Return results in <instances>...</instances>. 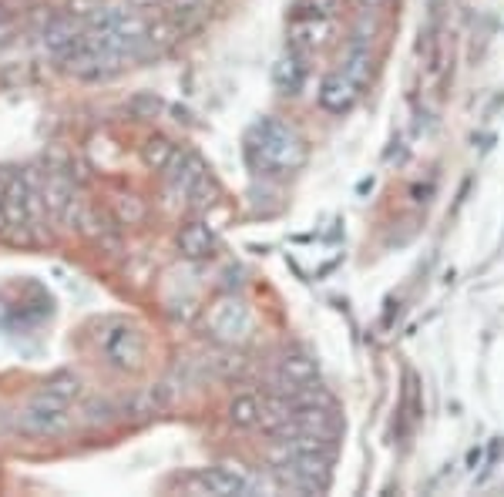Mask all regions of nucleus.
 Listing matches in <instances>:
<instances>
[{
	"label": "nucleus",
	"mask_w": 504,
	"mask_h": 497,
	"mask_svg": "<svg viewBox=\"0 0 504 497\" xmlns=\"http://www.w3.org/2000/svg\"><path fill=\"white\" fill-rule=\"evenodd\" d=\"M249 165L262 175H286L306 165V142L303 135L280 118H259L246 138Z\"/></svg>",
	"instance_id": "obj_1"
},
{
	"label": "nucleus",
	"mask_w": 504,
	"mask_h": 497,
	"mask_svg": "<svg viewBox=\"0 0 504 497\" xmlns=\"http://www.w3.org/2000/svg\"><path fill=\"white\" fill-rule=\"evenodd\" d=\"M329 464L333 457H319V454H296L280 444L270 450L272 477L290 491H303V494H319L329 487Z\"/></svg>",
	"instance_id": "obj_2"
},
{
	"label": "nucleus",
	"mask_w": 504,
	"mask_h": 497,
	"mask_svg": "<svg viewBox=\"0 0 504 497\" xmlns=\"http://www.w3.org/2000/svg\"><path fill=\"white\" fill-rule=\"evenodd\" d=\"M94 343H98L101 360L118 373H138L145 367V336L135 323L121 320V316L101 323L94 333Z\"/></svg>",
	"instance_id": "obj_3"
},
{
	"label": "nucleus",
	"mask_w": 504,
	"mask_h": 497,
	"mask_svg": "<svg viewBox=\"0 0 504 497\" xmlns=\"http://www.w3.org/2000/svg\"><path fill=\"white\" fill-rule=\"evenodd\" d=\"M71 424H74L71 407L47 400L41 393H34V397L14 414V427H17L21 434H27V437H61V434H68Z\"/></svg>",
	"instance_id": "obj_4"
},
{
	"label": "nucleus",
	"mask_w": 504,
	"mask_h": 497,
	"mask_svg": "<svg viewBox=\"0 0 504 497\" xmlns=\"http://www.w3.org/2000/svg\"><path fill=\"white\" fill-rule=\"evenodd\" d=\"M205 326H209L212 340H219L223 346H235L252 333V309L246 306V299L229 293V296H223L219 303L209 306Z\"/></svg>",
	"instance_id": "obj_5"
},
{
	"label": "nucleus",
	"mask_w": 504,
	"mask_h": 497,
	"mask_svg": "<svg viewBox=\"0 0 504 497\" xmlns=\"http://www.w3.org/2000/svg\"><path fill=\"white\" fill-rule=\"evenodd\" d=\"M41 195H44L47 219L58 222L61 229H74V222H78V215H81L84 205H81V199H78V189H74V182H71L68 172L47 168Z\"/></svg>",
	"instance_id": "obj_6"
},
{
	"label": "nucleus",
	"mask_w": 504,
	"mask_h": 497,
	"mask_svg": "<svg viewBox=\"0 0 504 497\" xmlns=\"http://www.w3.org/2000/svg\"><path fill=\"white\" fill-rule=\"evenodd\" d=\"M270 393H282V397H296L303 387H313L319 383V370L317 360L303 350H286V353L276 360V367L270 370Z\"/></svg>",
	"instance_id": "obj_7"
},
{
	"label": "nucleus",
	"mask_w": 504,
	"mask_h": 497,
	"mask_svg": "<svg viewBox=\"0 0 504 497\" xmlns=\"http://www.w3.org/2000/svg\"><path fill=\"white\" fill-rule=\"evenodd\" d=\"M188 491H195V494H215V497H249L256 494L259 487L242 471H233V467H205V471L188 477Z\"/></svg>",
	"instance_id": "obj_8"
},
{
	"label": "nucleus",
	"mask_w": 504,
	"mask_h": 497,
	"mask_svg": "<svg viewBox=\"0 0 504 497\" xmlns=\"http://www.w3.org/2000/svg\"><path fill=\"white\" fill-rule=\"evenodd\" d=\"M202 178H209V168L195 152H178L172 158V165L165 168V185L172 192V199L178 202H188V195L195 192Z\"/></svg>",
	"instance_id": "obj_9"
},
{
	"label": "nucleus",
	"mask_w": 504,
	"mask_h": 497,
	"mask_svg": "<svg viewBox=\"0 0 504 497\" xmlns=\"http://www.w3.org/2000/svg\"><path fill=\"white\" fill-rule=\"evenodd\" d=\"M360 98V84H353L343 71H333L319 81L317 101L327 115H347Z\"/></svg>",
	"instance_id": "obj_10"
},
{
	"label": "nucleus",
	"mask_w": 504,
	"mask_h": 497,
	"mask_svg": "<svg viewBox=\"0 0 504 497\" xmlns=\"http://www.w3.org/2000/svg\"><path fill=\"white\" fill-rule=\"evenodd\" d=\"M84 34V21L81 17H71V14H61L54 17L51 24L44 27V51L47 54H54V58H64L71 48H74V41Z\"/></svg>",
	"instance_id": "obj_11"
},
{
	"label": "nucleus",
	"mask_w": 504,
	"mask_h": 497,
	"mask_svg": "<svg viewBox=\"0 0 504 497\" xmlns=\"http://www.w3.org/2000/svg\"><path fill=\"white\" fill-rule=\"evenodd\" d=\"M178 252L185 256V259L199 262V259H209L212 252H215V236H212V229L205 222H185L178 229Z\"/></svg>",
	"instance_id": "obj_12"
},
{
	"label": "nucleus",
	"mask_w": 504,
	"mask_h": 497,
	"mask_svg": "<svg viewBox=\"0 0 504 497\" xmlns=\"http://www.w3.org/2000/svg\"><path fill=\"white\" fill-rule=\"evenodd\" d=\"M306 74H309V68H306V54L290 48L280 58V64L272 68V81H276V88H280L282 95H300L303 84H306Z\"/></svg>",
	"instance_id": "obj_13"
},
{
	"label": "nucleus",
	"mask_w": 504,
	"mask_h": 497,
	"mask_svg": "<svg viewBox=\"0 0 504 497\" xmlns=\"http://www.w3.org/2000/svg\"><path fill=\"white\" fill-rule=\"evenodd\" d=\"M37 393L47 397V400H54V403L74 407V403L81 400V380L74 377V373H68V370H61V373H54V377H47Z\"/></svg>",
	"instance_id": "obj_14"
},
{
	"label": "nucleus",
	"mask_w": 504,
	"mask_h": 497,
	"mask_svg": "<svg viewBox=\"0 0 504 497\" xmlns=\"http://www.w3.org/2000/svg\"><path fill=\"white\" fill-rule=\"evenodd\" d=\"M262 420V400L256 393H239L229 403V424L239 427V430H252Z\"/></svg>",
	"instance_id": "obj_15"
},
{
	"label": "nucleus",
	"mask_w": 504,
	"mask_h": 497,
	"mask_svg": "<svg viewBox=\"0 0 504 497\" xmlns=\"http://www.w3.org/2000/svg\"><path fill=\"white\" fill-rule=\"evenodd\" d=\"M353 84H360L364 88L370 81V71H374V58H370V44H357L350 41V51H347V58H343V68H340Z\"/></svg>",
	"instance_id": "obj_16"
},
{
	"label": "nucleus",
	"mask_w": 504,
	"mask_h": 497,
	"mask_svg": "<svg viewBox=\"0 0 504 497\" xmlns=\"http://www.w3.org/2000/svg\"><path fill=\"white\" fill-rule=\"evenodd\" d=\"M178 155V148L172 145V138H165V135H152L148 142L141 145V162L152 168V172H162L172 165V158Z\"/></svg>",
	"instance_id": "obj_17"
},
{
	"label": "nucleus",
	"mask_w": 504,
	"mask_h": 497,
	"mask_svg": "<svg viewBox=\"0 0 504 497\" xmlns=\"http://www.w3.org/2000/svg\"><path fill=\"white\" fill-rule=\"evenodd\" d=\"M199 17H202V0H165V21L176 27L178 34H185Z\"/></svg>",
	"instance_id": "obj_18"
},
{
	"label": "nucleus",
	"mask_w": 504,
	"mask_h": 497,
	"mask_svg": "<svg viewBox=\"0 0 504 497\" xmlns=\"http://www.w3.org/2000/svg\"><path fill=\"white\" fill-rule=\"evenodd\" d=\"M111 212H115L118 225H138L145 219V202L138 195H115Z\"/></svg>",
	"instance_id": "obj_19"
},
{
	"label": "nucleus",
	"mask_w": 504,
	"mask_h": 497,
	"mask_svg": "<svg viewBox=\"0 0 504 497\" xmlns=\"http://www.w3.org/2000/svg\"><path fill=\"white\" fill-rule=\"evenodd\" d=\"M293 14H309V17L333 21V17L340 14V0H296Z\"/></svg>",
	"instance_id": "obj_20"
},
{
	"label": "nucleus",
	"mask_w": 504,
	"mask_h": 497,
	"mask_svg": "<svg viewBox=\"0 0 504 497\" xmlns=\"http://www.w3.org/2000/svg\"><path fill=\"white\" fill-rule=\"evenodd\" d=\"M407 387H404V403L411 407V417L414 420H421L423 417V403H421V380H417V373H411L407 370Z\"/></svg>",
	"instance_id": "obj_21"
},
{
	"label": "nucleus",
	"mask_w": 504,
	"mask_h": 497,
	"mask_svg": "<svg viewBox=\"0 0 504 497\" xmlns=\"http://www.w3.org/2000/svg\"><path fill=\"white\" fill-rule=\"evenodd\" d=\"M111 414H115V407H111L108 400H91V403H84L81 420L84 424H108Z\"/></svg>",
	"instance_id": "obj_22"
},
{
	"label": "nucleus",
	"mask_w": 504,
	"mask_h": 497,
	"mask_svg": "<svg viewBox=\"0 0 504 497\" xmlns=\"http://www.w3.org/2000/svg\"><path fill=\"white\" fill-rule=\"evenodd\" d=\"M501 450H504V437H494L491 447H488V467H484V477H488V474L498 467V461H501ZM484 477H481V481H484Z\"/></svg>",
	"instance_id": "obj_23"
},
{
	"label": "nucleus",
	"mask_w": 504,
	"mask_h": 497,
	"mask_svg": "<svg viewBox=\"0 0 504 497\" xmlns=\"http://www.w3.org/2000/svg\"><path fill=\"white\" fill-rule=\"evenodd\" d=\"M411 195H414V202H431V195H434V182H427V185H414Z\"/></svg>",
	"instance_id": "obj_24"
},
{
	"label": "nucleus",
	"mask_w": 504,
	"mask_h": 497,
	"mask_svg": "<svg viewBox=\"0 0 504 497\" xmlns=\"http://www.w3.org/2000/svg\"><path fill=\"white\" fill-rule=\"evenodd\" d=\"M481 457H484V450H481V447H471V450H468V467H471V471H478V464H481Z\"/></svg>",
	"instance_id": "obj_25"
},
{
	"label": "nucleus",
	"mask_w": 504,
	"mask_h": 497,
	"mask_svg": "<svg viewBox=\"0 0 504 497\" xmlns=\"http://www.w3.org/2000/svg\"><path fill=\"white\" fill-rule=\"evenodd\" d=\"M158 4H165V0H128V7H135V11H148V7H158Z\"/></svg>",
	"instance_id": "obj_26"
},
{
	"label": "nucleus",
	"mask_w": 504,
	"mask_h": 497,
	"mask_svg": "<svg viewBox=\"0 0 504 497\" xmlns=\"http://www.w3.org/2000/svg\"><path fill=\"white\" fill-rule=\"evenodd\" d=\"M357 4H360V7H366V11H376V7H384L387 0H357Z\"/></svg>",
	"instance_id": "obj_27"
},
{
	"label": "nucleus",
	"mask_w": 504,
	"mask_h": 497,
	"mask_svg": "<svg viewBox=\"0 0 504 497\" xmlns=\"http://www.w3.org/2000/svg\"><path fill=\"white\" fill-rule=\"evenodd\" d=\"M7 178H11V168H0V202H4V189H7Z\"/></svg>",
	"instance_id": "obj_28"
},
{
	"label": "nucleus",
	"mask_w": 504,
	"mask_h": 497,
	"mask_svg": "<svg viewBox=\"0 0 504 497\" xmlns=\"http://www.w3.org/2000/svg\"><path fill=\"white\" fill-rule=\"evenodd\" d=\"M7 430H11V417H7V414H4V410H0V437H4Z\"/></svg>",
	"instance_id": "obj_29"
}]
</instances>
